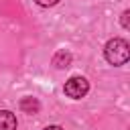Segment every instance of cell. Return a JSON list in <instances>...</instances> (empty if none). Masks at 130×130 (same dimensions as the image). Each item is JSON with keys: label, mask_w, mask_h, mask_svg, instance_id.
Returning a JSON list of instances; mask_svg holds the SVG:
<instances>
[{"label": "cell", "mask_w": 130, "mask_h": 130, "mask_svg": "<svg viewBox=\"0 0 130 130\" xmlns=\"http://www.w3.org/2000/svg\"><path fill=\"white\" fill-rule=\"evenodd\" d=\"M104 57L110 65H124L130 59V45L124 39H110L104 47Z\"/></svg>", "instance_id": "1"}, {"label": "cell", "mask_w": 130, "mask_h": 130, "mask_svg": "<svg viewBox=\"0 0 130 130\" xmlns=\"http://www.w3.org/2000/svg\"><path fill=\"white\" fill-rule=\"evenodd\" d=\"M63 91H65V95L71 98V100H81V98H85L87 91H89V81H87L85 77H81V75H75V77H71V79L65 81Z\"/></svg>", "instance_id": "2"}, {"label": "cell", "mask_w": 130, "mask_h": 130, "mask_svg": "<svg viewBox=\"0 0 130 130\" xmlns=\"http://www.w3.org/2000/svg\"><path fill=\"white\" fill-rule=\"evenodd\" d=\"M0 130H16V116L10 110H0Z\"/></svg>", "instance_id": "3"}, {"label": "cell", "mask_w": 130, "mask_h": 130, "mask_svg": "<svg viewBox=\"0 0 130 130\" xmlns=\"http://www.w3.org/2000/svg\"><path fill=\"white\" fill-rule=\"evenodd\" d=\"M20 110H22L24 114H39L41 104H39L37 98H22V100H20Z\"/></svg>", "instance_id": "4"}, {"label": "cell", "mask_w": 130, "mask_h": 130, "mask_svg": "<svg viewBox=\"0 0 130 130\" xmlns=\"http://www.w3.org/2000/svg\"><path fill=\"white\" fill-rule=\"evenodd\" d=\"M53 65H55L57 69L69 67V65H71V53H67V51H57L55 57H53Z\"/></svg>", "instance_id": "5"}, {"label": "cell", "mask_w": 130, "mask_h": 130, "mask_svg": "<svg viewBox=\"0 0 130 130\" xmlns=\"http://www.w3.org/2000/svg\"><path fill=\"white\" fill-rule=\"evenodd\" d=\"M128 16H130V10H124L122 12V18H120V22H122V26L128 30L130 28V20H128Z\"/></svg>", "instance_id": "6"}, {"label": "cell", "mask_w": 130, "mask_h": 130, "mask_svg": "<svg viewBox=\"0 0 130 130\" xmlns=\"http://www.w3.org/2000/svg\"><path fill=\"white\" fill-rule=\"evenodd\" d=\"M35 2H37L39 6H55L59 0H35Z\"/></svg>", "instance_id": "7"}, {"label": "cell", "mask_w": 130, "mask_h": 130, "mask_svg": "<svg viewBox=\"0 0 130 130\" xmlns=\"http://www.w3.org/2000/svg\"><path fill=\"white\" fill-rule=\"evenodd\" d=\"M43 130H65V128H61V126H47V128H43Z\"/></svg>", "instance_id": "8"}]
</instances>
